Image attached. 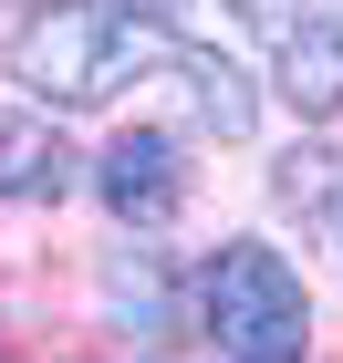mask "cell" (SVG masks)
Wrapping results in <instances>:
<instances>
[{
    "instance_id": "1",
    "label": "cell",
    "mask_w": 343,
    "mask_h": 363,
    "mask_svg": "<svg viewBox=\"0 0 343 363\" xmlns=\"http://www.w3.org/2000/svg\"><path fill=\"white\" fill-rule=\"evenodd\" d=\"M156 52V21L114 11V0H42L21 31H11V73L53 114H84V104H114V94L146 73Z\"/></svg>"
},
{
    "instance_id": "2",
    "label": "cell",
    "mask_w": 343,
    "mask_h": 363,
    "mask_svg": "<svg viewBox=\"0 0 343 363\" xmlns=\"http://www.w3.org/2000/svg\"><path fill=\"white\" fill-rule=\"evenodd\" d=\"M198 342L229 363H281L312 342V291L271 239H229L198 270Z\"/></svg>"
},
{
    "instance_id": "3",
    "label": "cell",
    "mask_w": 343,
    "mask_h": 363,
    "mask_svg": "<svg viewBox=\"0 0 343 363\" xmlns=\"http://www.w3.org/2000/svg\"><path fill=\"white\" fill-rule=\"evenodd\" d=\"M94 197H104L125 228H167L187 208V145L167 125H125V135L94 156Z\"/></svg>"
},
{
    "instance_id": "4",
    "label": "cell",
    "mask_w": 343,
    "mask_h": 363,
    "mask_svg": "<svg viewBox=\"0 0 343 363\" xmlns=\"http://www.w3.org/2000/svg\"><path fill=\"white\" fill-rule=\"evenodd\" d=\"M271 52H281V94L291 114H343V11H291L271 31Z\"/></svg>"
},
{
    "instance_id": "5",
    "label": "cell",
    "mask_w": 343,
    "mask_h": 363,
    "mask_svg": "<svg viewBox=\"0 0 343 363\" xmlns=\"http://www.w3.org/2000/svg\"><path fill=\"white\" fill-rule=\"evenodd\" d=\"M73 187V145L53 114H0V208H42Z\"/></svg>"
},
{
    "instance_id": "6",
    "label": "cell",
    "mask_w": 343,
    "mask_h": 363,
    "mask_svg": "<svg viewBox=\"0 0 343 363\" xmlns=\"http://www.w3.org/2000/svg\"><path fill=\"white\" fill-rule=\"evenodd\" d=\"M177 84H187V114L208 135H250L260 125V94H250V73L229 52H177Z\"/></svg>"
},
{
    "instance_id": "7",
    "label": "cell",
    "mask_w": 343,
    "mask_h": 363,
    "mask_svg": "<svg viewBox=\"0 0 343 363\" xmlns=\"http://www.w3.org/2000/svg\"><path fill=\"white\" fill-rule=\"evenodd\" d=\"M229 11H239L250 31H281V21H291V0H229Z\"/></svg>"
},
{
    "instance_id": "8",
    "label": "cell",
    "mask_w": 343,
    "mask_h": 363,
    "mask_svg": "<svg viewBox=\"0 0 343 363\" xmlns=\"http://www.w3.org/2000/svg\"><path fill=\"white\" fill-rule=\"evenodd\" d=\"M114 11H136V21H156V31H167V21H187V0H114Z\"/></svg>"
}]
</instances>
